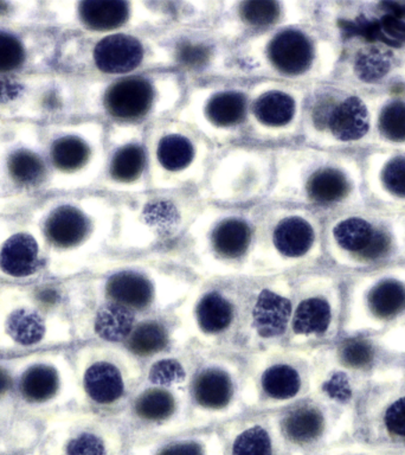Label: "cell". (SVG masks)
I'll list each match as a JSON object with an SVG mask.
<instances>
[{
	"label": "cell",
	"instance_id": "13",
	"mask_svg": "<svg viewBox=\"0 0 405 455\" xmlns=\"http://www.w3.org/2000/svg\"><path fill=\"white\" fill-rule=\"evenodd\" d=\"M226 423L229 455H277L276 436L269 412H250Z\"/></svg>",
	"mask_w": 405,
	"mask_h": 455
},
{
	"label": "cell",
	"instance_id": "8",
	"mask_svg": "<svg viewBox=\"0 0 405 455\" xmlns=\"http://www.w3.org/2000/svg\"><path fill=\"white\" fill-rule=\"evenodd\" d=\"M115 419L144 429L188 428V389L141 379Z\"/></svg>",
	"mask_w": 405,
	"mask_h": 455
},
{
	"label": "cell",
	"instance_id": "24",
	"mask_svg": "<svg viewBox=\"0 0 405 455\" xmlns=\"http://www.w3.org/2000/svg\"><path fill=\"white\" fill-rule=\"evenodd\" d=\"M307 190L309 197L319 203H333L346 197L350 184L346 176L336 169L320 170L311 177Z\"/></svg>",
	"mask_w": 405,
	"mask_h": 455
},
{
	"label": "cell",
	"instance_id": "14",
	"mask_svg": "<svg viewBox=\"0 0 405 455\" xmlns=\"http://www.w3.org/2000/svg\"><path fill=\"white\" fill-rule=\"evenodd\" d=\"M313 45L307 36L298 30H284L269 45L273 66L288 75L305 73L313 62Z\"/></svg>",
	"mask_w": 405,
	"mask_h": 455
},
{
	"label": "cell",
	"instance_id": "42",
	"mask_svg": "<svg viewBox=\"0 0 405 455\" xmlns=\"http://www.w3.org/2000/svg\"><path fill=\"white\" fill-rule=\"evenodd\" d=\"M385 426L394 435L405 437V397L394 402L387 409Z\"/></svg>",
	"mask_w": 405,
	"mask_h": 455
},
{
	"label": "cell",
	"instance_id": "16",
	"mask_svg": "<svg viewBox=\"0 0 405 455\" xmlns=\"http://www.w3.org/2000/svg\"><path fill=\"white\" fill-rule=\"evenodd\" d=\"M153 91L142 78H127L117 82L107 92L105 105L112 116L121 119L141 116L151 107Z\"/></svg>",
	"mask_w": 405,
	"mask_h": 455
},
{
	"label": "cell",
	"instance_id": "29",
	"mask_svg": "<svg viewBox=\"0 0 405 455\" xmlns=\"http://www.w3.org/2000/svg\"><path fill=\"white\" fill-rule=\"evenodd\" d=\"M364 39L400 48L405 44V21L389 13L380 20H368L365 24Z\"/></svg>",
	"mask_w": 405,
	"mask_h": 455
},
{
	"label": "cell",
	"instance_id": "35",
	"mask_svg": "<svg viewBox=\"0 0 405 455\" xmlns=\"http://www.w3.org/2000/svg\"><path fill=\"white\" fill-rule=\"evenodd\" d=\"M145 165V155L140 146L130 145L120 149L114 156L110 173L120 181L135 180Z\"/></svg>",
	"mask_w": 405,
	"mask_h": 455
},
{
	"label": "cell",
	"instance_id": "15",
	"mask_svg": "<svg viewBox=\"0 0 405 455\" xmlns=\"http://www.w3.org/2000/svg\"><path fill=\"white\" fill-rule=\"evenodd\" d=\"M329 127L341 141L358 140L369 132V113L365 103L357 96H348L338 105L327 107L322 127Z\"/></svg>",
	"mask_w": 405,
	"mask_h": 455
},
{
	"label": "cell",
	"instance_id": "27",
	"mask_svg": "<svg viewBox=\"0 0 405 455\" xmlns=\"http://www.w3.org/2000/svg\"><path fill=\"white\" fill-rule=\"evenodd\" d=\"M245 98L240 92H227L217 95L210 101L208 116L213 124L230 126L242 120L245 113Z\"/></svg>",
	"mask_w": 405,
	"mask_h": 455
},
{
	"label": "cell",
	"instance_id": "33",
	"mask_svg": "<svg viewBox=\"0 0 405 455\" xmlns=\"http://www.w3.org/2000/svg\"><path fill=\"white\" fill-rule=\"evenodd\" d=\"M159 162L165 169L177 171L184 169L194 158L191 142L180 135H169L158 146Z\"/></svg>",
	"mask_w": 405,
	"mask_h": 455
},
{
	"label": "cell",
	"instance_id": "10",
	"mask_svg": "<svg viewBox=\"0 0 405 455\" xmlns=\"http://www.w3.org/2000/svg\"><path fill=\"white\" fill-rule=\"evenodd\" d=\"M18 391L28 404H45L56 398H62L64 403L77 402L76 376L71 357L32 364L21 373Z\"/></svg>",
	"mask_w": 405,
	"mask_h": 455
},
{
	"label": "cell",
	"instance_id": "38",
	"mask_svg": "<svg viewBox=\"0 0 405 455\" xmlns=\"http://www.w3.org/2000/svg\"><path fill=\"white\" fill-rule=\"evenodd\" d=\"M241 13L249 24L263 27L277 20L280 7L275 2H247L242 4Z\"/></svg>",
	"mask_w": 405,
	"mask_h": 455
},
{
	"label": "cell",
	"instance_id": "37",
	"mask_svg": "<svg viewBox=\"0 0 405 455\" xmlns=\"http://www.w3.org/2000/svg\"><path fill=\"white\" fill-rule=\"evenodd\" d=\"M340 361L348 368H364L373 358L371 344L361 338L345 340L339 350Z\"/></svg>",
	"mask_w": 405,
	"mask_h": 455
},
{
	"label": "cell",
	"instance_id": "17",
	"mask_svg": "<svg viewBox=\"0 0 405 455\" xmlns=\"http://www.w3.org/2000/svg\"><path fill=\"white\" fill-rule=\"evenodd\" d=\"M44 230L52 245L70 249L78 247L87 240L91 223L83 212L74 206H60L50 213Z\"/></svg>",
	"mask_w": 405,
	"mask_h": 455
},
{
	"label": "cell",
	"instance_id": "44",
	"mask_svg": "<svg viewBox=\"0 0 405 455\" xmlns=\"http://www.w3.org/2000/svg\"><path fill=\"white\" fill-rule=\"evenodd\" d=\"M21 87L17 82L0 78V102L10 101L20 95Z\"/></svg>",
	"mask_w": 405,
	"mask_h": 455
},
{
	"label": "cell",
	"instance_id": "25",
	"mask_svg": "<svg viewBox=\"0 0 405 455\" xmlns=\"http://www.w3.org/2000/svg\"><path fill=\"white\" fill-rule=\"evenodd\" d=\"M369 305L373 315L391 318L405 308V287L397 281H384L369 293Z\"/></svg>",
	"mask_w": 405,
	"mask_h": 455
},
{
	"label": "cell",
	"instance_id": "22",
	"mask_svg": "<svg viewBox=\"0 0 405 455\" xmlns=\"http://www.w3.org/2000/svg\"><path fill=\"white\" fill-rule=\"evenodd\" d=\"M42 435L37 423L0 418V455H30L37 450Z\"/></svg>",
	"mask_w": 405,
	"mask_h": 455
},
{
	"label": "cell",
	"instance_id": "39",
	"mask_svg": "<svg viewBox=\"0 0 405 455\" xmlns=\"http://www.w3.org/2000/svg\"><path fill=\"white\" fill-rule=\"evenodd\" d=\"M24 48L20 39L0 31V73L20 68L24 62Z\"/></svg>",
	"mask_w": 405,
	"mask_h": 455
},
{
	"label": "cell",
	"instance_id": "31",
	"mask_svg": "<svg viewBox=\"0 0 405 455\" xmlns=\"http://www.w3.org/2000/svg\"><path fill=\"white\" fill-rule=\"evenodd\" d=\"M393 64V53L389 50H383L371 46L361 50L355 60V73L365 82H375L385 76Z\"/></svg>",
	"mask_w": 405,
	"mask_h": 455
},
{
	"label": "cell",
	"instance_id": "48",
	"mask_svg": "<svg viewBox=\"0 0 405 455\" xmlns=\"http://www.w3.org/2000/svg\"><path fill=\"white\" fill-rule=\"evenodd\" d=\"M30 455H43V454L39 453V451L37 450H36L35 451H32V453Z\"/></svg>",
	"mask_w": 405,
	"mask_h": 455
},
{
	"label": "cell",
	"instance_id": "21",
	"mask_svg": "<svg viewBox=\"0 0 405 455\" xmlns=\"http://www.w3.org/2000/svg\"><path fill=\"white\" fill-rule=\"evenodd\" d=\"M144 223V233L135 241V248H147L148 245L172 236L179 228L180 216L170 202L158 201L146 208Z\"/></svg>",
	"mask_w": 405,
	"mask_h": 455
},
{
	"label": "cell",
	"instance_id": "7",
	"mask_svg": "<svg viewBox=\"0 0 405 455\" xmlns=\"http://www.w3.org/2000/svg\"><path fill=\"white\" fill-rule=\"evenodd\" d=\"M119 423L82 409L49 434L43 433L37 451L43 455H119Z\"/></svg>",
	"mask_w": 405,
	"mask_h": 455
},
{
	"label": "cell",
	"instance_id": "5",
	"mask_svg": "<svg viewBox=\"0 0 405 455\" xmlns=\"http://www.w3.org/2000/svg\"><path fill=\"white\" fill-rule=\"evenodd\" d=\"M244 412L241 355L202 352L188 384V428L227 422Z\"/></svg>",
	"mask_w": 405,
	"mask_h": 455
},
{
	"label": "cell",
	"instance_id": "20",
	"mask_svg": "<svg viewBox=\"0 0 405 455\" xmlns=\"http://www.w3.org/2000/svg\"><path fill=\"white\" fill-rule=\"evenodd\" d=\"M5 332L14 347L31 348L44 343L48 338V326L41 313L30 306H20L9 313Z\"/></svg>",
	"mask_w": 405,
	"mask_h": 455
},
{
	"label": "cell",
	"instance_id": "36",
	"mask_svg": "<svg viewBox=\"0 0 405 455\" xmlns=\"http://www.w3.org/2000/svg\"><path fill=\"white\" fill-rule=\"evenodd\" d=\"M379 130L391 141H405V102L393 101L384 107L379 116Z\"/></svg>",
	"mask_w": 405,
	"mask_h": 455
},
{
	"label": "cell",
	"instance_id": "28",
	"mask_svg": "<svg viewBox=\"0 0 405 455\" xmlns=\"http://www.w3.org/2000/svg\"><path fill=\"white\" fill-rule=\"evenodd\" d=\"M375 234L371 224L361 219H348L334 228L333 235L337 243L348 251H364Z\"/></svg>",
	"mask_w": 405,
	"mask_h": 455
},
{
	"label": "cell",
	"instance_id": "4",
	"mask_svg": "<svg viewBox=\"0 0 405 455\" xmlns=\"http://www.w3.org/2000/svg\"><path fill=\"white\" fill-rule=\"evenodd\" d=\"M195 280L176 270L123 265L95 281L84 293L135 315H147L176 307Z\"/></svg>",
	"mask_w": 405,
	"mask_h": 455
},
{
	"label": "cell",
	"instance_id": "34",
	"mask_svg": "<svg viewBox=\"0 0 405 455\" xmlns=\"http://www.w3.org/2000/svg\"><path fill=\"white\" fill-rule=\"evenodd\" d=\"M7 165H9L11 176L20 184H36L44 176L42 159L35 153L25 151V149L13 152L10 156Z\"/></svg>",
	"mask_w": 405,
	"mask_h": 455
},
{
	"label": "cell",
	"instance_id": "40",
	"mask_svg": "<svg viewBox=\"0 0 405 455\" xmlns=\"http://www.w3.org/2000/svg\"><path fill=\"white\" fill-rule=\"evenodd\" d=\"M382 180L384 187L391 194L405 197V156H397L386 164Z\"/></svg>",
	"mask_w": 405,
	"mask_h": 455
},
{
	"label": "cell",
	"instance_id": "30",
	"mask_svg": "<svg viewBox=\"0 0 405 455\" xmlns=\"http://www.w3.org/2000/svg\"><path fill=\"white\" fill-rule=\"evenodd\" d=\"M53 164L60 170L75 171L88 160L89 148L84 141L76 137H63L53 142L52 148Z\"/></svg>",
	"mask_w": 405,
	"mask_h": 455
},
{
	"label": "cell",
	"instance_id": "2",
	"mask_svg": "<svg viewBox=\"0 0 405 455\" xmlns=\"http://www.w3.org/2000/svg\"><path fill=\"white\" fill-rule=\"evenodd\" d=\"M82 409L115 419L140 383L142 363L123 345L83 343L71 355Z\"/></svg>",
	"mask_w": 405,
	"mask_h": 455
},
{
	"label": "cell",
	"instance_id": "19",
	"mask_svg": "<svg viewBox=\"0 0 405 455\" xmlns=\"http://www.w3.org/2000/svg\"><path fill=\"white\" fill-rule=\"evenodd\" d=\"M42 266L39 248L35 238L28 234L10 237L0 251V269L6 275L28 277L37 273Z\"/></svg>",
	"mask_w": 405,
	"mask_h": 455
},
{
	"label": "cell",
	"instance_id": "6",
	"mask_svg": "<svg viewBox=\"0 0 405 455\" xmlns=\"http://www.w3.org/2000/svg\"><path fill=\"white\" fill-rule=\"evenodd\" d=\"M290 313V277H247L234 355L286 344Z\"/></svg>",
	"mask_w": 405,
	"mask_h": 455
},
{
	"label": "cell",
	"instance_id": "23",
	"mask_svg": "<svg viewBox=\"0 0 405 455\" xmlns=\"http://www.w3.org/2000/svg\"><path fill=\"white\" fill-rule=\"evenodd\" d=\"M80 16L94 30H109L126 21L128 5L117 0H89L81 3Z\"/></svg>",
	"mask_w": 405,
	"mask_h": 455
},
{
	"label": "cell",
	"instance_id": "18",
	"mask_svg": "<svg viewBox=\"0 0 405 455\" xmlns=\"http://www.w3.org/2000/svg\"><path fill=\"white\" fill-rule=\"evenodd\" d=\"M144 52L137 39L126 35H113L96 45L94 59L99 69L109 74H123L140 64Z\"/></svg>",
	"mask_w": 405,
	"mask_h": 455
},
{
	"label": "cell",
	"instance_id": "12",
	"mask_svg": "<svg viewBox=\"0 0 405 455\" xmlns=\"http://www.w3.org/2000/svg\"><path fill=\"white\" fill-rule=\"evenodd\" d=\"M180 343L172 309L142 316L123 344L141 363L163 354Z\"/></svg>",
	"mask_w": 405,
	"mask_h": 455
},
{
	"label": "cell",
	"instance_id": "47",
	"mask_svg": "<svg viewBox=\"0 0 405 455\" xmlns=\"http://www.w3.org/2000/svg\"><path fill=\"white\" fill-rule=\"evenodd\" d=\"M7 11V5L5 3H0V14L5 13Z\"/></svg>",
	"mask_w": 405,
	"mask_h": 455
},
{
	"label": "cell",
	"instance_id": "46",
	"mask_svg": "<svg viewBox=\"0 0 405 455\" xmlns=\"http://www.w3.org/2000/svg\"><path fill=\"white\" fill-rule=\"evenodd\" d=\"M11 389H12V379L9 371L0 366V400L5 397Z\"/></svg>",
	"mask_w": 405,
	"mask_h": 455
},
{
	"label": "cell",
	"instance_id": "1",
	"mask_svg": "<svg viewBox=\"0 0 405 455\" xmlns=\"http://www.w3.org/2000/svg\"><path fill=\"white\" fill-rule=\"evenodd\" d=\"M247 277L195 280L172 309L180 343L234 354Z\"/></svg>",
	"mask_w": 405,
	"mask_h": 455
},
{
	"label": "cell",
	"instance_id": "41",
	"mask_svg": "<svg viewBox=\"0 0 405 455\" xmlns=\"http://www.w3.org/2000/svg\"><path fill=\"white\" fill-rule=\"evenodd\" d=\"M210 59V50L204 45L185 43L178 49V60L184 66L199 68L205 66Z\"/></svg>",
	"mask_w": 405,
	"mask_h": 455
},
{
	"label": "cell",
	"instance_id": "26",
	"mask_svg": "<svg viewBox=\"0 0 405 455\" xmlns=\"http://www.w3.org/2000/svg\"><path fill=\"white\" fill-rule=\"evenodd\" d=\"M254 110L261 123L269 126H282L293 119L295 102L284 92H272L258 100Z\"/></svg>",
	"mask_w": 405,
	"mask_h": 455
},
{
	"label": "cell",
	"instance_id": "45",
	"mask_svg": "<svg viewBox=\"0 0 405 455\" xmlns=\"http://www.w3.org/2000/svg\"><path fill=\"white\" fill-rule=\"evenodd\" d=\"M380 6L387 11V13L404 20L405 18V3L383 2Z\"/></svg>",
	"mask_w": 405,
	"mask_h": 455
},
{
	"label": "cell",
	"instance_id": "9",
	"mask_svg": "<svg viewBox=\"0 0 405 455\" xmlns=\"http://www.w3.org/2000/svg\"><path fill=\"white\" fill-rule=\"evenodd\" d=\"M333 309L330 299L308 281L291 280V313L286 344L302 347L330 332Z\"/></svg>",
	"mask_w": 405,
	"mask_h": 455
},
{
	"label": "cell",
	"instance_id": "43",
	"mask_svg": "<svg viewBox=\"0 0 405 455\" xmlns=\"http://www.w3.org/2000/svg\"><path fill=\"white\" fill-rule=\"evenodd\" d=\"M390 237L389 235L383 230H375V234L369 241L368 247L364 251L359 252V256L365 259H376L382 258L387 254L390 249Z\"/></svg>",
	"mask_w": 405,
	"mask_h": 455
},
{
	"label": "cell",
	"instance_id": "11",
	"mask_svg": "<svg viewBox=\"0 0 405 455\" xmlns=\"http://www.w3.org/2000/svg\"><path fill=\"white\" fill-rule=\"evenodd\" d=\"M269 414L276 443L280 440L291 447L311 446L325 432L326 419L322 407L305 398Z\"/></svg>",
	"mask_w": 405,
	"mask_h": 455
},
{
	"label": "cell",
	"instance_id": "32",
	"mask_svg": "<svg viewBox=\"0 0 405 455\" xmlns=\"http://www.w3.org/2000/svg\"><path fill=\"white\" fill-rule=\"evenodd\" d=\"M216 446L215 434L210 437L197 434L160 443L152 455H213Z\"/></svg>",
	"mask_w": 405,
	"mask_h": 455
},
{
	"label": "cell",
	"instance_id": "3",
	"mask_svg": "<svg viewBox=\"0 0 405 455\" xmlns=\"http://www.w3.org/2000/svg\"><path fill=\"white\" fill-rule=\"evenodd\" d=\"M241 357L245 411H277L304 400L308 382L307 352L301 347L272 345Z\"/></svg>",
	"mask_w": 405,
	"mask_h": 455
}]
</instances>
